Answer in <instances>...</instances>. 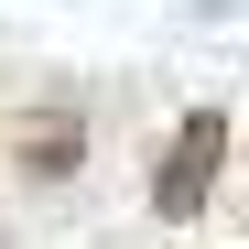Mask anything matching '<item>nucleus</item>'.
Masks as SVG:
<instances>
[{"mask_svg": "<svg viewBox=\"0 0 249 249\" xmlns=\"http://www.w3.org/2000/svg\"><path fill=\"white\" fill-rule=\"evenodd\" d=\"M217 162H228V119H217V108H184V130H174V152H162V174H152V217H162V228L206 217Z\"/></svg>", "mask_w": 249, "mask_h": 249, "instance_id": "nucleus-1", "label": "nucleus"}, {"mask_svg": "<svg viewBox=\"0 0 249 249\" xmlns=\"http://www.w3.org/2000/svg\"><path fill=\"white\" fill-rule=\"evenodd\" d=\"M76 141H87V130H76V108L33 119V130H22V174H76Z\"/></svg>", "mask_w": 249, "mask_h": 249, "instance_id": "nucleus-2", "label": "nucleus"}]
</instances>
